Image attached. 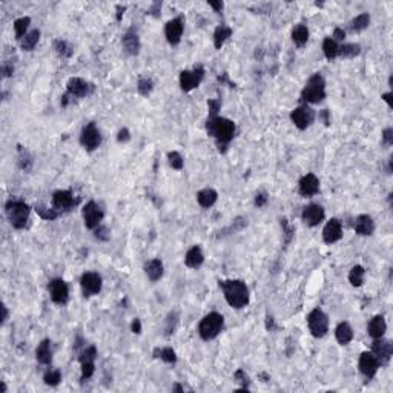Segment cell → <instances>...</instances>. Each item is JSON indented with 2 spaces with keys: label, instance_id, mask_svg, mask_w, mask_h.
<instances>
[{
  "label": "cell",
  "instance_id": "1",
  "mask_svg": "<svg viewBox=\"0 0 393 393\" xmlns=\"http://www.w3.org/2000/svg\"><path fill=\"white\" fill-rule=\"evenodd\" d=\"M220 287L223 289L224 298L233 309H243L249 303V289L241 280H228L220 281Z\"/></svg>",
  "mask_w": 393,
  "mask_h": 393
},
{
  "label": "cell",
  "instance_id": "2",
  "mask_svg": "<svg viewBox=\"0 0 393 393\" xmlns=\"http://www.w3.org/2000/svg\"><path fill=\"white\" fill-rule=\"evenodd\" d=\"M206 129H208V134L211 137L217 140L221 149V146L226 147L233 139L235 123L229 119H224V117H209L208 123H206Z\"/></svg>",
  "mask_w": 393,
  "mask_h": 393
},
{
  "label": "cell",
  "instance_id": "3",
  "mask_svg": "<svg viewBox=\"0 0 393 393\" xmlns=\"http://www.w3.org/2000/svg\"><path fill=\"white\" fill-rule=\"evenodd\" d=\"M326 97V82L321 74L312 75L304 89L301 91V100L306 103H320Z\"/></svg>",
  "mask_w": 393,
  "mask_h": 393
},
{
  "label": "cell",
  "instance_id": "4",
  "mask_svg": "<svg viewBox=\"0 0 393 393\" xmlns=\"http://www.w3.org/2000/svg\"><path fill=\"white\" fill-rule=\"evenodd\" d=\"M6 217L13 228L23 229L29 217V206L22 200H9L5 204Z\"/></svg>",
  "mask_w": 393,
  "mask_h": 393
},
{
  "label": "cell",
  "instance_id": "5",
  "mask_svg": "<svg viewBox=\"0 0 393 393\" xmlns=\"http://www.w3.org/2000/svg\"><path fill=\"white\" fill-rule=\"evenodd\" d=\"M224 326V318L223 315L217 312H211L209 315H206L200 324H198V333L204 341L214 339L215 337L220 335V332L223 330Z\"/></svg>",
  "mask_w": 393,
  "mask_h": 393
},
{
  "label": "cell",
  "instance_id": "6",
  "mask_svg": "<svg viewBox=\"0 0 393 393\" xmlns=\"http://www.w3.org/2000/svg\"><path fill=\"white\" fill-rule=\"evenodd\" d=\"M309 330L315 338H322L329 330V320L327 315L321 309H313L307 317Z\"/></svg>",
  "mask_w": 393,
  "mask_h": 393
},
{
  "label": "cell",
  "instance_id": "7",
  "mask_svg": "<svg viewBox=\"0 0 393 393\" xmlns=\"http://www.w3.org/2000/svg\"><path fill=\"white\" fill-rule=\"evenodd\" d=\"M290 120L298 129L304 131L313 123V120H315V112H313L309 106H298L290 112Z\"/></svg>",
  "mask_w": 393,
  "mask_h": 393
},
{
  "label": "cell",
  "instance_id": "8",
  "mask_svg": "<svg viewBox=\"0 0 393 393\" xmlns=\"http://www.w3.org/2000/svg\"><path fill=\"white\" fill-rule=\"evenodd\" d=\"M80 143L85 149L88 151H94L97 149L98 146L102 143V135L98 132V129L95 127L94 123H88L83 129H82V134H80Z\"/></svg>",
  "mask_w": 393,
  "mask_h": 393
},
{
  "label": "cell",
  "instance_id": "9",
  "mask_svg": "<svg viewBox=\"0 0 393 393\" xmlns=\"http://www.w3.org/2000/svg\"><path fill=\"white\" fill-rule=\"evenodd\" d=\"M372 353L375 355V358L378 359L379 366H387L390 362V358H392V353H393V347H392V342L389 339H384V338H376L373 341V346H372Z\"/></svg>",
  "mask_w": 393,
  "mask_h": 393
},
{
  "label": "cell",
  "instance_id": "10",
  "mask_svg": "<svg viewBox=\"0 0 393 393\" xmlns=\"http://www.w3.org/2000/svg\"><path fill=\"white\" fill-rule=\"evenodd\" d=\"M103 220V211L95 201H89L83 208V221L88 229H95Z\"/></svg>",
  "mask_w": 393,
  "mask_h": 393
},
{
  "label": "cell",
  "instance_id": "11",
  "mask_svg": "<svg viewBox=\"0 0 393 393\" xmlns=\"http://www.w3.org/2000/svg\"><path fill=\"white\" fill-rule=\"evenodd\" d=\"M204 77V70L201 66H196L194 71H183L180 74V86L184 92H189L195 89L200 85V82Z\"/></svg>",
  "mask_w": 393,
  "mask_h": 393
},
{
  "label": "cell",
  "instance_id": "12",
  "mask_svg": "<svg viewBox=\"0 0 393 393\" xmlns=\"http://www.w3.org/2000/svg\"><path fill=\"white\" fill-rule=\"evenodd\" d=\"M80 286L85 297H92L102 290V277L95 272H86L80 278Z\"/></svg>",
  "mask_w": 393,
  "mask_h": 393
},
{
  "label": "cell",
  "instance_id": "13",
  "mask_svg": "<svg viewBox=\"0 0 393 393\" xmlns=\"http://www.w3.org/2000/svg\"><path fill=\"white\" fill-rule=\"evenodd\" d=\"M358 367H359V372L367 379H372L376 375V372L379 369V362L372 352H364V353H361V357H359Z\"/></svg>",
  "mask_w": 393,
  "mask_h": 393
},
{
  "label": "cell",
  "instance_id": "14",
  "mask_svg": "<svg viewBox=\"0 0 393 393\" xmlns=\"http://www.w3.org/2000/svg\"><path fill=\"white\" fill-rule=\"evenodd\" d=\"M49 293H51V300L55 304H66L68 297H70V289L62 278H55L49 283Z\"/></svg>",
  "mask_w": 393,
  "mask_h": 393
},
{
  "label": "cell",
  "instance_id": "15",
  "mask_svg": "<svg viewBox=\"0 0 393 393\" xmlns=\"http://www.w3.org/2000/svg\"><path fill=\"white\" fill-rule=\"evenodd\" d=\"M183 29H184V25H183V20L180 17L177 18H172L164 26V36L168 38V42L171 45H179L180 40H181V36H183Z\"/></svg>",
  "mask_w": 393,
  "mask_h": 393
},
{
  "label": "cell",
  "instance_id": "16",
  "mask_svg": "<svg viewBox=\"0 0 393 393\" xmlns=\"http://www.w3.org/2000/svg\"><path fill=\"white\" fill-rule=\"evenodd\" d=\"M301 218L307 226H310V228L318 226L324 220V209L320 204H309L304 208V211L301 214Z\"/></svg>",
  "mask_w": 393,
  "mask_h": 393
},
{
  "label": "cell",
  "instance_id": "17",
  "mask_svg": "<svg viewBox=\"0 0 393 393\" xmlns=\"http://www.w3.org/2000/svg\"><path fill=\"white\" fill-rule=\"evenodd\" d=\"M68 94L72 95V97H77V98H82V97H86L92 91V86L88 83L86 80L80 77H72L70 78V82H68Z\"/></svg>",
  "mask_w": 393,
  "mask_h": 393
},
{
  "label": "cell",
  "instance_id": "18",
  "mask_svg": "<svg viewBox=\"0 0 393 393\" xmlns=\"http://www.w3.org/2000/svg\"><path fill=\"white\" fill-rule=\"evenodd\" d=\"M342 237V226L341 221L337 218H332L322 229V240L327 244H333Z\"/></svg>",
  "mask_w": 393,
  "mask_h": 393
},
{
  "label": "cell",
  "instance_id": "19",
  "mask_svg": "<svg viewBox=\"0 0 393 393\" xmlns=\"http://www.w3.org/2000/svg\"><path fill=\"white\" fill-rule=\"evenodd\" d=\"M320 191V180L315 174H307L300 180V194L303 196H313Z\"/></svg>",
  "mask_w": 393,
  "mask_h": 393
},
{
  "label": "cell",
  "instance_id": "20",
  "mask_svg": "<svg viewBox=\"0 0 393 393\" xmlns=\"http://www.w3.org/2000/svg\"><path fill=\"white\" fill-rule=\"evenodd\" d=\"M74 204V196L70 191H57L53 195V206L57 211H66L72 208Z\"/></svg>",
  "mask_w": 393,
  "mask_h": 393
},
{
  "label": "cell",
  "instance_id": "21",
  "mask_svg": "<svg viewBox=\"0 0 393 393\" xmlns=\"http://www.w3.org/2000/svg\"><path fill=\"white\" fill-rule=\"evenodd\" d=\"M386 329H387L386 320H384V317H381V315L373 317V318L369 321V324H367V333H369V335H370L373 339L384 337Z\"/></svg>",
  "mask_w": 393,
  "mask_h": 393
},
{
  "label": "cell",
  "instance_id": "22",
  "mask_svg": "<svg viewBox=\"0 0 393 393\" xmlns=\"http://www.w3.org/2000/svg\"><path fill=\"white\" fill-rule=\"evenodd\" d=\"M123 48H125V51L127 54H131V55H137L140 53V38L139 36H137V33L134 31V29H129L125 36H123Z\"/></svg>",
  "mask_w": 393,
  "mask_h": 393
},
{
  "label": "cell",
  "instance_id": "23",
  "mask_svg": "<svg viewBox=\"0 0 393 393\" xmlns=\"http://www.w3.org/2000/svg\"><path fill=\"white\" fill-rule=\"evenodd\" d=\"M353 228H355V232L358 235L367 237V235H372L373 231H375V223H373L370 215H359V217H357Z\"/></svg>",
  "mask_w": 393,
  "mask_h": 393
},
{
  "label": "cell",
  "instance_id": "24",
  "mask_svg": "<svg viewBox=\"0 0 393 393\" xmlns=\"http://www.w3.org/2000/svg\"><path fill=\"white\" fill-rule=\"evenodd\" d=\"M204 261V255H203V250L200 246H194L191 248L188 252H186V257H184V263L186 266L191 268V269H198Z\"/></svg>",
  "mask_w": 393,
  "mask_h": 393
},
{
  "label": "cell",
  "instance_id": "25",
  "mask_svg": "<svg viewBox=\"0 0 393 393\" xmlns=\"http://www.w3.org/2000/svg\"><path fill=\"white\" fill-rule=\"evenodd\" d=\"M36 358L37 361L40 362V364H51L53 361V350H51V341L49 339H43L40 344H38V347L36 350Z\"/></svg>",
  "mask_w": 393,
  "mask_h": 393
},
{
  "label": "cell",
  "instance_id": "26",
  "mask_svg": "<svg viewBox=\"0 0 393 393\" xmlns=\"http://www.w3.org/2000/svg\"><path fill=\"white\" fill-rule=\"evenodd\" d=\"M218 198V194L215 189H211V188H206V189H201L198 194H196V201L201 206V208H206L209 209L215 204Z\"/></svg>",
  "mask_w": 393,
  "mask_h": 393
},
{
  "label": "cell",
  "instance_id": "27",
  "mask_svg": "<svg viewBox=\"0 0 393 393\" xmlns=\"http://www.w3.org/2000/svg\"><path fill=\"white\" fill-rule=\"evenodd\" d=\"M144 272L151 281H159L163 277V263L160 258H154L146 263Z\"/></svg>",
  "mask_w": 393,
  "mask_h": 393
},
{
  "label": "cell",
  "instance_id": "28",
  "mask_svg": "<svg viewBox=\"0 0 393 393\" xmlns=\"http://www.w3.org/2000/svg\"><path fill=\"white\" fill-rule=\"evenodd\" d=\"M335 337L337 341L341 344V346H346L353 339V330L350 327L349 322H339L337 329H335Z\"/></svg>",
  "mask_w": 393,
  "mask_h": 393
},
{
  "label": "cell",
  "instance_id": "29",
  "mask_svg": "<svg viewBox=\"0 0 393 393\" xmlns=\"http://www.w3.org/2000/svg\"><path fill=\"white\" fill-rule=\"evenodd\" d=\"M232 36V29L229 26H226V25H220L217 26V29H215V33H214V45L217 49H221V46L226 43V40Z\"/></svg>",
  "mask_w": 393,
  "mask_h": 393
},
{
  "label": "cell",
  "instance_id": "30",
  "mask_svg": "<svg viewBox=\"0 0 393 393\" xmlns=\"http://www.w3.org/2000/svg\"><path fill=\"white\" fill-rule=\"evenodd\" d=\"M292 40L297 46H304L309 40V29L304 25H298L292 31Z\"/></svg>",
  "mask_w": 393,
  "mask_h": 393
},
{
  "label": "cell",
  "instance_id": "31",
  "mask_svg": "<svg viewBox=\"0 0 393 393\" xmlns=\"http://www.w3.org/2000/svg\"><path fill=\"white\" fill-rule=\"evenodd\" d=\"M38 38H40V31H38V29H33V31H29L20 40L22 49H23V51H33L34 46L38 42Z\"/></svg>",
  "mask_w": 393,
  "mask_h": 393
},
{
  "label": "cell",
  "instance_id": "32",
  "mask_svg": "<svg viewBox=\"0 0 393 393\" xmlns=\"http://www.w3.org/2000/svg\"><path fill=\"white\" fill-rule=\"evenodd\" d=\"M338 51H339V46H338V43L333 40L332 37L324 38V42H322V53H324V55H326L327 60H333L335 57H338Z\"/></svg>",
  "mask_w": 393,
  "mask_h": 393
},
{
  "label": "cell",
  "instance_id": "33",
  "mask_svg": "<svg viewBox=\"0 0 393 393\" xmlns=\"http://www.w3.org/2000/svg\"><path fill=\"white\" fill-rule=\"evenodd\" d=\"M364 275H366V270L362 266H353L352 270L349 272V281L352 286H355V287H359L362 283H364Z\"/></svg>",
  "mask_w": 393,
  "mask_h": 393
},
{
  "label": "cell",
  "instance_id": "34",
  "mask_svg": "<svg viewBox=\"0 0 393 393\" xmlns=\"http://www.w3.org/2000/svg\"><path fill=\"white\" fill-rule=\"evenodd\" d=\"M31 23V18L29 17H20L14 22V33H16V38L17 40H22V38L28 34V26Z\"/></svg>",
  "mask_w": 393,
  "mask_h": 393
},
{
  "label": "cell",
  "instance_id": "35",
  "mask_svg": "<svg viewBox=\"0 0 393 393\" xmlns=\"http://www.w3.org/2000/svg\"><path fill=\"white\" fill-rule=\"evenodd\" d=\"M154 357L155 358H160L163 359L164 362H168V364H174V362L177 361V355H175V352L172 347H159V349H155L154 350Z\"/></svg>",
  "mask_w": 393,
  "mask_h": 393
},
{
  "label": "cell",
  "instance_id": "36",
  "mask_svg": "<svg viewBox=\"0 0 393 393\" xmlns=\"http://www.w3.org/2000/svg\"><path fill=\"white\" fill-rule=\"evenodd\" d=\"M54 49L60 57H71L72 53H74V48L66 40H62V38H57V40H54Z\"/></svg>",
  "mask_w": 393,
  "mask_h": 393
},
{
  "label": "cell",
  "instance_id": "37",
  "mask_svg": "<svg viewBox=\"0 0 393 393\" xmlns=\"http://www.w3.org/2000/svg\"><path fill=\"white\" fill-rule=\"evenodd\" d=\"M370 25V16L367 13H362L359 16H357L355 18L352 20V29L353 31H364V29Z\"/></svg>",
  "mask_w": 393,
  "mask_h": 393
},
{
  "label": "cell",
  "instance_id": "38",
  "mask_svg": "<svg viewBox=\"0 0 393 393\" xmlns=\"http://www.w3.org/2000/svg\"><path fill=\"white\" fill-rule=\"evenodd\" d=\"M359 45H355V43H347V45H342L339 46V51H338V55L342 57V58H353L359 54Z\"/></svg>",
  "mask_w": 393,
  "mask_h": 393
},
{
  "label": "cell",
  "instance_id": "39",
  "mask_svg": "<svg viewBox=\"0 0 393 393\" xmlns=\"http://www.w3.org/2000/svg\"><path fill=\"white\" fill-rule=\"evenodd\" d=\"M18 164L23 171H31L33 168V157L29 155V152L26 149H23L22 146H18Z\"/></svg>",
  "mask_w": 393,
  "mask_h": 393
},
{
  "label": "cell",
  "instance_id": "40",
  "mask_svg": "<svg viewBox=\"0 0 393 393\" xmlns=\"http://www.w3.org/2000/svg\"><path fill=\"white\" fill-rule=\"evenodd\" d=\"M36 212L40 215L43 220H48V221H53L58 217L57 209H49V208H45V206H40V204L36 206Z\"/></svg>",
  "mask_w": 393,
  "mask_h": 393
},
{
  "label": "cell",
  "instance_id": "41",
  "mask_svg": "<svg viewBox=\"0 0 393 393\" xmlns=\"http://www.w3.org/2000/svg\"><path fill=\"white\" fill-rule=\"evenodd\" d=\"M43 381H45V384L51 386V387H55L58 382L62 381V373L58 370H48L45 373V376H43Z\"/></svg>",
  "mask_w": 393,
  "mask_h": 393
},
{
  "label": "cell",
  "instance_id": "42",
  "mask_svg": "<svg viewBox=\"0 0 393 393\" xmlns=\"http://www.w3.org/2000/svg\"><path fill=\"white\" fill-rule=\"evenodd\" d=\"M137 89H139V92L144 97H147L152 89H154V83L151 78H147V77H142L140 80H139V86H137Z\"/></svg>",
  "mask_w": 393,
  "mask_h": 393
},
{
  "label": "cell",
  "instance_id": "43",
  "mask_svg": "<svg viewBox=\"0 0 393 393\" xmlns=\"http://www.w3.org/2000/svg\"><path fill=\"white\" fill-rule=\"evenodd\" d=\"M168 159H169V164L172 166V169H175V171H181L183 169L184 160H183V157L180 155V152H177V151L169 152Z\"/></svg>",
  "mask_w": 393,
  "mask_h": 393
},
{
  "label": "cell",
  "instance_id": "44",
  "mask_svg": "<svg viewBox=\"0 0 393 393\" xmlns=\"http://www.w3.org/2000/svg\"><path fill=\"white\" fill-rule=\"evenodd\" d=\"M177 324H179V313L177 312H171L168 318H166V335H172V333L175 332V327H177Z\"/></svg>",
  "mask_w": 393,
  "mask_h": 393
},
{
  "label": "cell",
  "instance_id": "45",
  "mask_svg": "<svg viewBox=\"0 0 393 393\" xmlns=\"http://www.w3.org/2000/svg\"><path fill=\"white\" fill-rule=\"evenodd\" d=\"M95 357H97V349L94 346H89L80 353V358L78 359H80V364L82 362H94Z\"/></svg>",
  "mask_w": 393,
  "mask_h": 393
},
{
  "label": "cell",
  "instance_id": "46",
  "mask_svg": "<svg viewBox=\"0 0 393 393\" xmlns=\"http://www.w3.org/2000/svg\"><path fill=\"white\" fill-rule=\"evenodd\" d=\"M95 364L94 362H82V381L89 379L94 375Z\"/></svg>",
  "mask_w": 393,
  "mask_h": 393
},
{
  "label": "cell",
  "instance_id": "47",
  "mask_svg": "<svg viewBox=\"0 0 393 393\" xmlns=\"http://www.w3.org/2000/svg\"><path fill=\"white\" fill-rule=\"evenodd\" d=\"M281 226H283V229H284V237H286V243H290V240L293 237V232H295L293 228L289 224V221L286 218L281 220Z\"/></svg>",
  "mask_w": 393,
  "mask_h": 393
},
{
  "label": "cell",
  "instance_id": "48",
  "mask_svg": "<svg viewBox=\"0 0 393 393\" xmlns=\"http://www.w3.org/2000/svg\"><path fill=\"white\" fill-rule=\"evenodd\" d=\"M208 106H209L211 117H217V112L220 111V107H221V102L217 100V98H212V100L208 102Z\"/></svg>",
  "mask_w": 393,
  "mask_h": 393
},
{
  "label": "cell",
  "instance_id": "49",
  "mask_svg": "<svg viewBox=\"0 0 393 393\" xmlns=\"http://www.w3.org/2000/svg\"><path fill=\"white\" fill-rule=\"evenodd\" d=\"M94 231H95V238L102 240V241L109 240V232H107L105 226H98V228H95Z\"/></svg>",
  "mask_w": 393,
  "mask_h": 393
},
{
  "label": "cell",
  "instance_id": "50",
  "mask_svg": "<svg viewBox=\"0 0 393 393\" xmlns=\"http://www.w3.org/2000/svg\"><path fill=\"white\" fill-rule=\"evenodd\" d=\"M382 142H384V144H387V146L393 144V129L392 127H387V129H384V132H382Z\"/></svg>",
  "mask_w": 393,
  "mask_h": 393
},
{
  "label": "cell",
  "instance_id": "51",
  "mask_svg": "<svg viewBox=\"0 0 393 393\" xmlns=\"http://www.w3.org/2000/svg\"><path fill=\"white\" fill-rule=\"evenodd\" d=\"M129 139H131L129 131H127L126 127H123V129H120L119 137H117V140H119L120 143H126V142H129Z\"/></svg>",
  "mask_w": 393,
  "mask_h": 393
},
{
  "label": "cell",
  "instance_id": "52",
  "mask_svg": "<svg viewBox=\"0 0 393 393\" xmlns=\"http://www.w3.org/2000/svg\"><path fill=\"white\" fill-rule=\"evenodd\" d=\"M266 203H268V195L266 194H257V196H255V206L263 208Z\"/></svg>",
  "mask_w": 393,
  "mask_h": 393
},
{
  "label": "cell",
  "instance_id": "53",
  "mask_svg": "<svg viewBox=\"0 0 393 393\" xmlns=\"http://www.w3.org/2000/svg\"><path fill=\"white\" fill-rule=\"evenodd\" d=\"M344 37H346V33H344V29L341 28H335V31H333V40H344Z\"/></svg>",
  "mask_w": 393,
  "mask_h": 393
},
{
  "label": "cell",
  "instance_id": "54",
  "mask_svg": "<svg viewBox=\"0 0 393 393\" xmlns=\"http://www.w3.org/2000/svg\"><path fill=\"white\" fill-rule=\"evenodd\" d=\"M131 329H132V332H134V333H137V335H139V333H142V322H140V320H139V318H135V320L132 321V324H131Z\"/></svg>",
  "mask_w": 393,
  "mask_h": 393
},
{
  "label": "cell",
  "instance_id": "55",
  "mask_svg": "<svg viewBox=\"0 0 393 393\" xmlns=\"http://www.w3.org/2000/svg\"><path fill=\"white\" fill-rule=\"evenodd\" d=\"M329 117H330L329 109H322V111L320 112V119L324 122V125H326V126H329V125H330V119H329Z\"/></svg>",
  "mask_w": 393,
  "mask_h": 393
},
{
  "label": "cell",
  "instance_id": "56",
  "mask_svg": "<svg viewBox=\"0 0 393 393\" xmlns=\"http://www.w3.org/2000/svg\"><path fill=\"white\" fill-rule=\"evenodd\" d=\"M2 72H3V75H5V77L13 75V72H14V66H13V65H8V63H5V65L2 66Z\"/></svg>",
  "mask_w": 393,
  "mask_h": 393
},
{
  "label": "cell",
  "instance_id": "57",
  "mask_svg": "<svg viewBox=\"0 0 393 393\" xmlns=\"http://www.w3.org/2000/svg\"><path fill=\"white\" fill-rule=\"evenodd\" d=\"M235 378H237V379H241V382H244V384H246V382H248V376L244 375V372H243V370H238L237 373H235Z\"/></svg>",
  "mask_w": 393,
  "mask_h": 393
},
{
  "label": "cell",
  "instance_id": "58",
  "mask_svg": "<svg viewBox=\"0 0 393 393\" xmlns=\"http://www.w3.org/2000/svg\"><path fill=\"white\" fill-rule=\"evenodd\" d=\"M209 5H211L217 13L223 9V3H221V2H209Z\"/></svg>",
  "mask_w": 393,
  "mask_h": 393
},
{
  "label": "cell",
  "instance_id": "59",
  "mask_svg": "<svg viewBox=\"0 0 393 393\" xmlns=\"http://www.w3.org/2000/svg\"><path fill=\"white\" fill-rule=\"evenodd\" d=\"M382 100L389 105V107H392V92H387V94L382 95Z\"/></svg>",
  "mask_w": 393,
  "mask_h": 393
},
{
  "label": "cell",
  "instance_id": "60",
  "mask_svg": "<svg viewBox=\"0 0 393 393\" xmlns=\"http://www.w3.org/2000/svg\"><path fill=\"white\" fill-rule=\"evenodd\" d=\"M2 310H3V322L6 321V318H8V309H6V306H3L2 307Z\"/></svg>",
  "mask_w": 393,
  "mask_h": 393
},
{
  "label": "cell",
  "instance_id": "61",
  "mask_svg": "<svg viewBox=\"0 0 393 393\" xmlns=\"http://www.w3.org/2000/svg\"><path fill=\"white\" fill-rule=\"evenodd\" d=\"M174 390H177V392H183V387H180V386H175V387H174Z\"/></svg>",
  "mask_w": 393,
  "mask_h": 393
}]
</instances>
